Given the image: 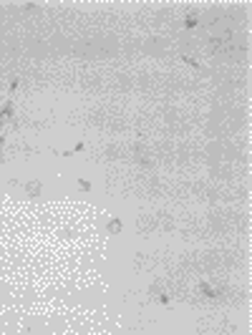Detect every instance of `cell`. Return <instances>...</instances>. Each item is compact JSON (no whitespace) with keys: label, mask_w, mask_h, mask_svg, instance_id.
Segmentation results:
<instances>
[{"label":"cell","mask_w":252,"mask_h":335,"mask_svg":"<svg viewBox=\"0 0 252 335\" xmlns=\"http://www.w3.org/2000/svg\"><path fill=\"white\" fill-rule=\"evenodd\" d=\"M119 227H121V219H111L109 222V232H119Z\"/></svg>","instance_id":"obj_1"},{"label":"cell","mask_w":252,"mask_h":335,"mask_svg":"<svg viewBox=\"0 0 252 335\" xmlns=\"http://www.w3.org/2000/svg\"><path fill=\"white\" fill-rule=\"evenodd\" d=\"M81 189H83V192H88V189H91V182H86V179H83V182H81Z\"/></svg>","instance_id":"obj_2"}]
</instances>
